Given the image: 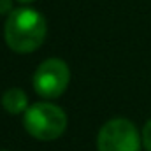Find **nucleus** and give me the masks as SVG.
Masks as SVG:
<instances>
[{
	"label": "nucleus",
	"instance_id": "1",
	"mask_svg": "<svg viewBox=\"0 0 151 151\" xmlns=\"http://www.w3.org/2000/svg\"><path fill=\"white\" fill-rule=\"evenodd\" d=\"M47 25L44 16L30 7L14 9L4 25V39L7 46L21 55L39 49L46 39Z\"/></svg>",
	"mask_w": 151,
	"mask_h": 151
},
{
	"label": "nucleus",
	"instance_id": "2",
	"mask_svg": "<svg viewBox=\"0 0 151 151\" xmlns=\"http://www.w3.org/2000/svg\"><path fill=\"white\" fill-rule=\"evenodd\" d=\"M27 132L37 141H55L67 128V114L51 102H35L23 114Z\"/></svg>",
	"mask_w": 151,
	"mask_h": 151
},
{
	"label": "nucleus",
	"instance_id": "3",
	"mask_svg": "<svg viewBox=\"0 0 151 151\" xmlns=\"http://www.w3.org/2000/svg\"><path fill=\"white\" fill-rule=\"evenodd\" d=\"M142 137L135 125L125 118L109 119L97 135L99 151H141Z\"/></svg>",
	"mask_w": 151,
	"mask_h": 151
},
{
	"label": "nucleus",
	"instance_id": "4",
	"mask_svg": "<svg viewBox=\"0 0 151 151\" xmlns=\"http://www.w3.org/2000/svg\"><path fill=\"white\" fill-rule=\"evenodd\" d=\"M70 70L69 65L60 58L44 60L34 72V90L42 99H58L69 86Z\"/></svg>",
	"mask_w": 151,
	"mask_h": 151
},
{
	"label": "nucleus",
	"instance_id": "5",
	"mask_svg": "<svg viewBox=\"0 0 151 151\" xmlns=\"http://www.w3.org/2000/svg\"><path fill=\"white\" fill-rule=\"evenodd\" d=\"M0 102L9 114H25V111L30 107L28 97L21 88H9L7 91H4Z\"/></svg>",
	"mask_w": 151,
	"mask_h": 151
},
{
	"label": "nucleus",
	"instance_id": "6",
	"mask_svg": "<svg viewBox=\"0 0 151 151\" xmlns=\"http://www.w3.org/2000/svg\"><path fill=\"white\" fill-rule=\"evenodd\" d=\"M141 137H142V146L146 148V151H151V119L144 125Z\"/></svg>",
	"mask_w": 151,
	"mask_h": 151
},
{
	"label": "nucleus",
	"instance_id": "7",
	"mask_svg": "<svg viewBox=\"0 0 151 151\" xmlns=\"http://www.w3.org/2000/svg\"><path fill=\"white\" fill-rule=\"evenodd\" d=\"M12 11V0H0V14H11Z\"/></svg>",
	"mask_w": 151,
	"mask_h": 151
},
{
	"label": "nucleus",
	"instance_id": "8",
	"mask_svg": "<svg viewBox=\"0 0 151 151\" xmlns=\"http://www.w3.org/2000/svg\"><path fill=\"white\" fill-rule=\"evenodd\" d=\"M21 4H30V2H34V0H19Z\"/></svg>",
	"mask_w": 151,
	"mask_h": 151
}]
</instances>
